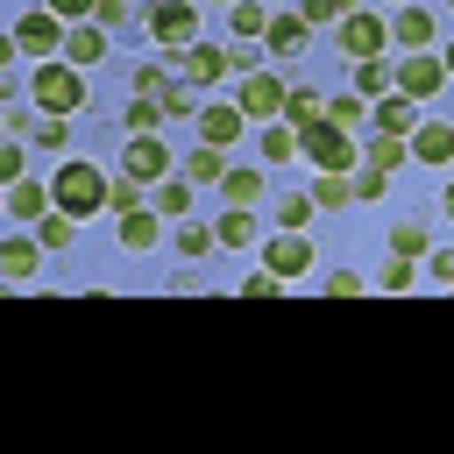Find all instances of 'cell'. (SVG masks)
I'll list each match as a JSON object with an SVG mask.
<instances>
[{
  "label": "cell",
  "instance_id": "29",
  "mask_svg": "<svg viewBox=\"0 0 454 454\" xmlns=\"http://www.w3.org/2000/svg\"><path fill=\"white\" fill-rule=\"evenodd\" d=\"M192 192H199V184H192V177H163V184H156V199H149V206H156V213H163V220H184V213H192Z\"/></svg>",
  "mask_w": 454,
  "mask_h": 454
},
{
  "label": "cell",
  "instance_id": "6",
  "mask_svg": "<svg viewBox=\"0 0 454 454\" xmlns=\"http://www.w3.org/2000/svg\"><path fill=\"white\" fill-rule=\"evenodd\" d=\"M390 50V14H376V7H355L348 21H340V57H383Z\"/></svg>",
  "mask_w": 454,
  "mask_h": 454
},
{
  "label": "cell",
  "instance_id": "2",
  "mask_svg": "<svg viewBox=\"0 0 454 454\" xmlns=\"http://www.w3.org/2000/svg\"><path fill=\"white\" fill-rule=\"evenodd\" d=\"M28 99H35V114H78L85 106V71L64 64V57H43L28 71Z\"/></svg>",
  "mask_w": 454,
  "mask_h": 454
},
{
  "label": "cell",
  "instance_id": "14",
  "mask_svg": "<svg viewBox=\"0 0 454 454\" xmlns=\"http://www.w3.org/2000/svg\"><path fill=\"white\" fill-rule=\"evenodd\" d=\"M50 206H57L50 177H14V184H7V220H14V227H35Z\"/></svg>",
  "mask_w": 454,
  "mask_h": 454
},
{
  "label": "cell",
  "instance_id": "15",
  "mask_svg": "<svg viewBox=\"0 0 454 454\" xmlns=\"http://www.w3.org/2000/svg\"><path fill=\"white\" fill-rule=\"evenodd\" d=\"M433 35H440V21H433V7H419V0H404V7L390 14V43H397V50H433Z\"/></svg>",
  "mask_w": 454,
  "mask_h": 454
},
{
  "label": "cell",
  "instance_id": "33",
  "mask_svg": "<svg viewBox=\"0 0 454 454\" xmlns=\"http://www.w3.org/2000/svg\"><path fill=\"white\" fill-rule=\"evenodd\" d=\"M35 142H43L50 156H64V149H71V114H43V121H35Z\"/></svg>",
  "mask_w": 454,
  "mask_h": 454
},
{
  "label": "cell",
  "instance_id": "21",
  "mask_svg": "<svg viewBox=\"0 0 454 454\" xmlns=\"http://www.w3.org/2000/svg\"><path fill=\"white\" fill-rule=\"evenodd\" d=\"M284 121L305 135V128H319V121H326V99H319L312 85H291V92H284Z\"/></svg>",
  "mask_w": 454,
  "mask_h": 454
},
{
  "label": "cell",
  "instance_id": "34",
  "mask_svg": "<svg viewBox=\"0 0 454 454\" xmlns=\"http://www.w3.org/2000/svg\"><path fill=\"white\" fill-rule=\"evenodd\" d=\"M220 184H227V206H255L262 199V170H227Z\"/></svg>",
  "mask_w": 454,
  "mask_h": 454
},
{
  "label": "cell",
  "instance_id": "30",
  "mask_svg": "<svg viewBox=\"0 0 454 454\" xmlns=\"http://www.w3.org/2000/svg\"><path fill=\"white\" fill-rule=\"evenodd\" d=\"M35 241H43V248H50V255H57V248H71V241H78V220H71V213H64V206H50V213H43V220H35Z\"/></svg>",
  "mask_w": 454,
  "mask_h": 454
},
{
  "label": "cell",
  "instance_id": "16",
  "mask_svg": "<svg viewBox=\"0 0 454 454\" xmlns=\"http://www.w3.org/2000/svg\"><path fill=\"white\" fill-rule=\"evenodd\" d=\"M411 163L447 170V163H454V121H419V128H411Z\"/></svg>",
  "mask_w": 454,
  "mask_h": 454
},
{
  "label": "cell",
  "instance_id": "45",
  "mask_svg": "<svg viewBox=\"0 0 454 454\" xmlns=\"http://www.w3.org/2000/svg\"><path fill=\"white\" fill-rule=\"evenodd\" d=\"M192 92H199V85H170V92H163V114H170V121L199 114V99H192Z\"/></svg>",
  "mask_w": 454,
  "mask_h": 454
},
{
  "label": "cell",
  "instance_id": "42",
  "mask_svg": "<svg viewBox=\"0 0 454 454\" xmlns=\"http://www.w3.org/2000/svg\"><path fill=\"white\" fill-rule=\"evenodd\" d=\"M319 291H326V298H362V291H369V277H362V270H348V262H340V270H333V277H326V284H319Z\"/></svg>",
  "mask_w": 454,
  "mask_h": 454
},
{
  "label": "cell",
  "instance_id": "4",
  "mask_svg": "<svg viewBox=\"0 0 454 454\" xmlns=\"http://www.w3.org/2000/svg\"><path fill=\"white\" fill-rule=\"evenodd\" d=\"M64 28H71L64 14H50V7H28V14L14 21V50H21V57H35V64H43V57H64Z\"/></svg>",
  "mask_w": 454,
  "mask_h": 454
},
{
  "label": "cell",
  "instance_id": "54",
  "mask_svg": "<svg viewBox=\"0 0 454 454\" xmlns=\"http://www.w3.org/2000/svg\"><path fill=\"white\" fill-rule=\"evenodd\" d=\"M447 7H454V0H447Z\"/></svg>",
  "mask_w": 454,
  "mask_h": 454
},
{
  "label": "cell",
  "instance_id": "23",
  "mask_svg": "<svg viewBox=\"0 0 454 454\" xmlns=\"http://www.w3.org/2000/svg\"><path fill=\"white\" fill-rule=\"evenodd\" d=\"M177 170H184L192 184H220V177H227V149H220V142H199V149H192Z\"/></svg>",
  "mask_w": 454,
  "mask_h": 454
},
{
  "label": "cell",
  "instance_id": "38",
  "mask_svg": "<svg viewBox=\"0 0 454 454\" xmlns=\"http://www.w3.org/2000/svg\"><path fill=\"white\" fill-rule=\"evenodd\" d=\"M326 121H340V128H362V121H369V99H362V92H340V99H326Z\"/></svg>",
  "mask_w": 454,
  "mask_h": 454
},
{
  "label": "cell",
  "instance_id": "3",
  "mask_svg": "<svg viewBox=\"0 0 454 454\" xmlns=\"http://www.w3.org/2000/svg\"><path fill=\"white\" fill-rule=\"evenodd\" d=\"M298 156H305L312 170H355V163H362V142H355V128L319 121V128H305V135H298Z\"/></svg>",
  "mask_w": 454,
  "mask_h": 454
},
{
  "label": "cell",
  "instance_id": "52",
  "mask_svg": "<svg viewBox=\"0 0 454 454\" xmlns=\"http://www.w3.org/2000/svg\"><path fill=\"white\" fill-rule=\"evenodd\" d=\"M220 7H234V0H220Z\"/></svg>",
  "mask_w": 454,
  "mask_h": 454
},
{
  "label": "cell",
  "instance_id": "24",
  "mask_svg": "<svg viewBox=\"0 0 454 454\" xmlns=\"http://www.w3.org/2000/svg\"><path fill=\"white\" fill-rule=\"evenodd\" d=\"M390 85H397V64H390V57H362V64H355V92H362V99H383Z\"/></svg>",
  "mask_w": 454,
  "mask_h": 454
},
{
  "label": "cell",
  "instance_id": "50",
  "mask_svg": "<svg viewBox=\"0 0 454 454\" xmlns=\"http://www.w3.org/2000/svg\"><path fill=\"white\" fill-rule=\"evenodd\" d=\"M440 206H447V220H454V177H447V192H440Z\"/></svg>",
  "mask_w": 454,
  "mask_h": 454
},
{
  "label": "cell",
  "instance_id": "11",
  "mask_svg": "<svg viewBox=\"0 0 454 454\" xmlns=\"http://www.w3.org/2000/svg\"><path fill=\"white\" fill-rule=\"evenodd\" d=\"M447 85V64L433 57V50H404L397 57V92H411V99H433Z\"/></svg>",
  "mask_w": 454,
  "mask_h": 454
},
{
  "label": "cell",
  "instance_id": "10",
  "mask_svg": "<svg viewBox=\"0 0 454 454\" xmlns=\"http://www.w3.org/2000/svg\"><path fill=\"white\" fill-rule=\"evenodd\" d=\"M305 43H312V21L298 7H277L262 28V57H305Z\"/></svg>",
  "mask_w": 454,
  "mask_h": 454
},
{
  "label": "cell",
  "instance_id": "53",
  "mask_svg": "<svg viewBox=\"0 0 454 454\" xmlns=\"http://www.w3.org/2000/svg\"><path fill=\"white\" fill-rule=\"evenodd\" d=\"M397 7H404V0H397Z\"/></svg>",
  "mask_w": 454,
  "mask_h": 454
},
{
  "label": "cell",
  "instance_id": "17",
  "mask_svg": "<svg viewBox=\"0 0 454 454\" xmlns=\"http://www.w3.org/2000/svg\"><path fill=\"white\" fill-rule=\"evenodd\" d=\"M43 255H50V248H43L35 234H7V241H0V277H7V284H28V277L43 270Z\"/></svg>",
  "mask_w": 454,
  "mask_h": 454
},
{
  "label": "cell",
  "instance_id": "7",
  "mask_svg": "<svg viewBox=\"0 0 454 454\" xmlns=\"http://www.w3.org/2000/svg\"><path fill=\"white\" fill-rule=\"evenodd\" d=\"M284 78L277 71H241V85H234V106L248 114V121H284Z\"/></svg>",
  "mask_w": 454,
  "mask_h": 454
},
{
  "label": "cell",
  "instance_id": "31",
  "mask_svg": "<svg viewBox=\"0 0 454 454\" xmlns=\"http://www.w3.org/2000/svg\"><path fill=\"white\" fill-rule=\"evenodd\" d=\"M163 121H170V114H163V99H142V92H135V106L121 114V128H128V135H156Z\"/></svg>",
  "mask_w": 454,
  "mask_h": 454
},
{
  "label": "cell",
  "instance_id": "8",
  "mask_svg": "<svg viewBox=\"0 0 454 454\" xmlns=\"http://www.w3.org/2000/svg\"><path fill=\"white\" fill-rule=\"evenodd\" d=\"M121 170H128V177H142V184L156 192V184L177 170V156H170V142H163V135H128V149H121Z\"/></svg>",
  "mask_w": 454,
  "mask_h": 454
},
{
  "label": "cell",
  "instance_id": "39",
  "mask_svg": "<svg viewBox=\"0 0 454 454\" xmlns=\"http://www.w3.org/2000/svg\"><path fill=\"white\" fill-rule=\"evenodd\" d=\"M142 192H149V184H142V177H128V170H121V177H114V184H106V206H114V213H135V206H142Z\"/></svg>",
  "mask_w": 454,
  "mask_h": 454
},
{
  "label": "cell",
  "instance_id": "5",
  "mask_svg": "<svg viewBox=\"0 0 454 454\" xmlns=\"http://www.w3.org/2000/svg\"><path fill=\"white\" fill-rule=\"evenodd\" d=\"M149 35L163 43V50H184V43H199V7L192 0H149Z\"/></svg>",
  "mask_w": 454,
  "mask_h": 454
},
{
  "label": "cell",
  "instance_id": "25",
  "mask_svg": "<svg viewBox=\"0 0 454 454\" xmlns=\"http://www.w3.org/2000/svg\"><path fill=\"white\" fill-rule=\"evenodd\" d=\"M213 234H220V248H248L255 241V206H227L213 220Z\"/></svg>",
  "mask_w": 454,
  "mask_h": 454
},
{
  "label": "cell",
  "instance_id": "26",
  "mask_svg": "<svg viewBox=\"0 0 454 454\" xmlns=\"http://www.w3.org/2000/svg\"><path fill=\"white\" fill-rule=\"evenodd\" d=\"M227 28H234L241 43H262V28H270V7H262V0H234V7H227Z\"/></svg>",
  "mask_w": 454,
  "mask_h": 454
},
{
  "label": "cell",
  "instance_id": "37",
  "mask_svg": "<svg viewBox=\"0 0 454 454\" xmlns=\"http://www.w3.org/2000/svg\"><path fill=\"white\" fill-rule=\"evenodd\" d=\"M355 7H362V0H298V14H305L312 28H326V21H348Z\"/></svg>",
  "mask_w": 454,
  "mask_h": 454
},
{
  "label": "cell",
  "instance_id": "43",
  "mask_svg": "<svg viewBox=\"0 0 454 454\" xmlns=\"http://www.w3.org/2000/svg\"><path fill=\"white\" fill-rule=\"evenodd\" d=\"M376 291H390V298H397V291H411V255H390V262H383V277H376Z\"/></svg>",
  "mask_w": 454,
  "mask_h": 454
},
{
  "label": "cell",
  "instance_id": "12",
  "mask_svg": "<svg viewBox=\"0 0 454 454\" xmlns=\"http://www.w3.org/2000/svg\"><path fill=\"white\" fill-rule=\"evenodd\" d=\"M262 270H277L284 284H291V277H305V270H312V241H305L298 227L270 234V241H262Z\"/></svg>",
  "mask_w": 454,
  "mask_h": 454
},
{
  "label": "cell",
  "instance_id": "48",
  "mask_svg": "<svg viewBox=\"0 0 454 454\" xmlns=\"http://www.w3.org/2000/svg\"><path fill=\"white\" fill-rule=\"evenodd\" d=\"M426 270H433L440 284H454V248H433V255H426Z\"/></svg>",
  "mask_w": 454,
  "mask_h": 454
},
{
  "label": "cell",
  "instance_id": "1",
  "mask_svg": "<svg viewBox=\"0 0 454 454\" xmlns=\"http://www.w3.org/2000/svg\"><path fill=\"white\" fill-rule=\"evenodd\" d=\"M106 170L99 163H85V156H64L57 170H50V192H57V206L71 213V220H92V213H106Z\"/></svg>",
  "mask_w": 454,
  "mask_h": 454
},
{
  "label": "cell",
  "instance_id": "28",
  "mask_svg": "<svg viewBox=\"0 0 454 454\" xmlns=\"http://www.w3.org/2000/svg\"><path fill=\"white\" fill-rule=\"evenodd\" d=\"M348 199H355V184H348V170H319V177H312V206H319V213H340Z\"/></svg>",
  "mask_w": 454,
  "mask_h": 454
},
{
  "label": "cell",
  "instance_id": "44",
  "mask_svg": "<svg viewBox=\"0 0 454 454\" xmlns=\"http://www.w3.org/2000/svg\"><path fill=\"white\" fill-rule=\"evenodd\" d=\"M234 291H241V298H277V291H284V277H277V270H248Z\"/></svg>",
  "mask_w": 454,
  "mask_h": 454
},
{
  "label": "cell",
  "instance_id": "19",
  "mask_svg": "<svg viewBox=\"0 0 454 454\" xmlns=\"http://www.w3.org/2000/svg\"><path fill=\"white\" fill-rule=\"evenodd\" d=\"M241 128H248V114L227 99V106H199V142H220V149H234L241 142Z\"/></svg>",
  "mask_w": 454,
  "mask_h": 454
},
{
  "label": "cell",
  "instance_id": "9",
  "mask_svg": "<svg viewBox=\"0 0 454 454\" xmlns=\"http://www.w3.org/2000/svg\"><path fill=\"white\" fill-rule=\"evenodd\" d=\"M227 71H241V57L220 50V43H184V50H177V78H184V85H220Z\"/></svg>",
  "mask_w": 454,
  "mask_h": 454
},
{
  "label": "cell",
  "instance_id": "27",
  "mask_svg": "<svg viewBox=\"0 0 454 454\" xmlns=\"http://www.w3.org/2000/svg\"><path fill=\"white\" fill-rule=\"evenodd\" d=\"M255 149H262V163H291V156H298V128H291V121H270V128L255 135Z\"/></svg>",
  "mask_w": 454,
  "mask_h": 454
},
{
  "label": "cell",
  "instance_id": "22",
  "mask_svg": "<svg viewBox=\"0 0 454 454\" xmlns=\"http://www.w3.org/2000/svg\"><path fill=\"white\" fill-rule=\"evenodd\" d=\"M362 163H376V170H404V163H411V135H369V142H362Z\"/></svg>",
  "mask_w": 454,
  "mask_h": 454
},
{
  "label": "cell",
  "instance_id": "35",
  "mask_svg": "<svg viewBox=\"0 0 454 454\" xmlns=\"http://www.w3.org/2000/svg\"><path fill=\"white\" fill-rule=\"evenodd\" d=\"M170 241H177V255H184V262H199V255H213V248H220V234H213V227H177Z\"/></svg>",
  "mask_w": 454,
  "mask_h": 454
},
{
  "label": "cell",
  "instance_id": "47",
  "mask_svg": "<svg viewBox=\"0 0 454 454\" xmlns=\"http://www.w3.org/2000/svg\"><path fill=\"white\" fill-rule=\"evenodd\" d=\"M92 21H99V28H106V35H114V28H121V21H128V0H99V14H92Z\"/></svg>",
  "mask_w": 454,
  "mask_h": 454
},
{
  "label": "cell",
  "instance_id": "13",
  "mask_svg": "<svg viewBox=\"0 0 454 454\" xmlns=\"http://www.w3.org/2000/svg\"><path fill=\"white\" fill-rule=\"evenodd\" d=\"M419 121H426V114H419V99H411V92H397V85H390L383 99H369V128H376V135H411Z\"/></svg>",
  "mask_w": 454,
  "mask_h": 454
},
{
  "label": "cell",
  "instance_id": "46",
  "mask_svg": "<svg viewBox=\"0 0 454 454\" xmlns=\"http://www.w3.org/2000/svg\"><path fill=\"white\" fill-rule=\"evenodd\" d=\"M50 14H64V21H92L99 14V0H43Z\"/></svg>",
  "mask_w": 454,
  "mask_h": 454
},
{
  "label": "cell",
  "instance_id": "20",
  "mask_svg": "<svg viewBox=\"0 0 454 454\" xmlns=\"http://www.w3.org/2000/svg\"><path fill=\"white\" fill-rule=\"evenodd\" d=\"M99 57H106V28H99V21H71V28H64V64L85 71V64H99Z\"/></svg>",
  "mask_w": 454,
  "mask_h": 454
},
{
  "label": "cell",
  "instance_id": "40",
  "mask_svg": "<svg viewBox=\"0 0 454 454\" xmlns=\"http://www.w3.org/2000/svg\"><path fill=\"white\" fill-rule=\"evenodd\" d=\"M348 184H355V199H383L390 170H376V163H355V170H348Z\"/></svg>",
  "mask_w": 454,
  "mask_h": 454
},
{
  "label": "cell",
  "instance_id": "49",
  "mask_svg": "<svg viewBox=\"0 0 454 454\" xmlns=\"http://www.w3.org/2000/svg\"><path fill=\"white\" fill-rule=\"evenodd\" d=\"M0 177H7V184L21 177V142H7V149H0Z\"/></svg>",
  "mask_w": 454,
  "mask_h": 454
},
{
  "label": "cell",
  "instance_id": "41",
  "mask_svg": "<svg viewBox=\"0 0 454 454\" xmlns=\"http://www.w3.org/2000/svg\"><path fill=\"white\" fill-rule=\"evenodd\" d=\"M319 206H312V192H284V206H277V227H305Z\"/></svg>",
  "mask_w": 454,
  "mask_h": 454
},
{
  "label": "cell",
  "instance_id": "36",
  "mask_svg": "<svg viewBox=\"0 0 454 454\" xmlns=\"http://www.w3.org/2000/svg\"><path fill=\"white\" fill-rule=\"evenodd\" d=\"M390 255H411V262H419V255H433V234L404 220V227H390Z\"/></svg>",
  "mask_w": 454,
  "mask_h": 454
},
{
  "label": "cell",
  "instance_id": "51",
  "mask_svg": "<svg viewBox=\"0 0 454 454\" xmlns=\"http://www.w3.org/2000/svg\"><path fill=\"white\" fill-rule=\"evenodd\" d=\"M440 64H447V78H454V43H447V57H440Z\"/></svg>",
  "mask_w": 454,
  "mask_h": 454
},
{
  "label": "cell",
  "instance_id": "18",
  "mask_svg": "<svg viewBox=\"0 0 454 454\" xmlns=\"http://www.w3.org/2000/svg\"><path fill=\"white\" fill-rule=\"evenodd\" d=\"M163 227H170V220H163L156 206H135V213H121V248H128V255H149V248L163 241Z\"/></svg>",
  "mask_w": 454,
  "mask_h": 454
},
{
  "label": "cell",
  "instance_id": "32",
  "mask_svg": "<svg viewBox=\"0 0 454 454\" xmlns=\"http://www.w3.org/2000/svg\"><path fill=\"white\" fill-rule=\"evenodd\" d=\"M170 71H177V50H170V64H142V71H135V92H142V99H163V92H170Z\"/></svg>",
  "mask_w": 454,
  "mask_h": 454
}]
</instances>
